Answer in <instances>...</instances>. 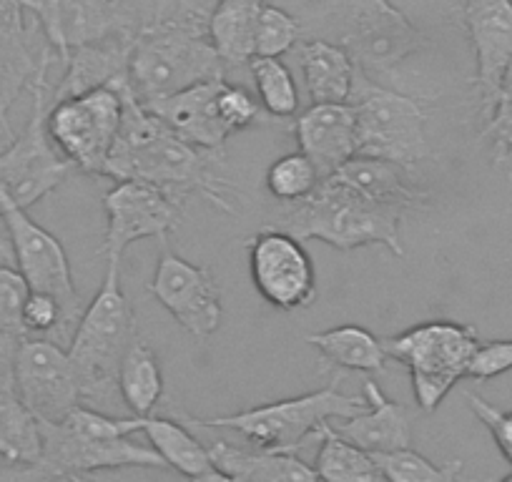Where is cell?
<instances>
[{
	"instance_id": "1",
	"label": "cell",
	"mask_w": 512,
	"mask_h": 482,
	"mask_svg": "<svg viewBox=\"0 0 512 482\" xmlns=\"http://www.w3.org/2000/svg\"><path fill=\"white\" fill-rule=\"evenodd\" d=\"M214 161V151L181 139L134 96V88L126 91L121 129L108 156V179L159 186L181 204L196 194L216 209L234 214L236 206L229 199L231 186L224 176L216 174Z\"/></svg>"
},
{
	"instance_id": "2",
	"label": "cell",
	"mask_w": 512,
	"mask_h": 482,
	"mask_svg": "<svg viewBox=\"0 0 512 482\" xmlns=\"http://www.w3.org/2000/svg\"><path fill=\"white\" fill-rule=\"evenodd\" d=\"M224 76L226 66L211 43L209 16L201 8L181 3L174 13L136 31L128 78L144 106Z\"/></svg>"
},
{
	"instance_id": "3",
	"label": "cell",
	"mask_w": 512,
	"mask_h": 482,
	"mask_svg": "<svg viewBox=\"0 0 512 482\" xmlns=\"http://www.w3.org/2000/svg\"><path fill=\"white\" fill-rule=\"evenodd\" d=\"M405 211L367 199L332 179H324L312 196L297 201L274 221L272 229H282L294 239H317L352 252L362 247H384L395 257H405L400 226Z\"/></svg>"
},
{
	"instance_id": "4",
	"label": "cell",
	"mask_w": 512,
	"mask_h": 482,
	"mask_svg": "<svg viewBox=\"0 0 512 482\" xmlns=\"http://www.w3.org/2000/svg\"><path fill=\"white\" fill-rule=\"evenodd\" d=\"M134 339L136 314L118 282V267L108 264L106 279L78 317L68 344L83 405H111L118 392V367Z\"/></svg>"
},
{
	"instance_id": "5",
	"label": "cell",
	"mask_w": 512,
	"mask_h": 482,
	"mask_svg": "<svg viewBox=\"0 0 512 482\" xmlns=\"http://www.w3.org/2000/svg\"><path fill=\"white\" fill-rule=\"evenodd\" d=\"M339 385H342V375H337V380L329 382L322 390L289 397V400L269 402V405L219 417L179 415V420L199 427H214V430H234L254 442L259 450L297 452L332 420H349L367 410L364 397L344 395Z\"/></svg>"
},
{
	"instance_id": "6",
	"label": "cell",
	"mask_w": 512,
	"mask_h": 482,
	"mask_svg": "<svg viewBox=\"0 0 512 482\" xmlns=\"http://www.w3.org/2000/svg\"><path fill=\"white\" fill-rule=\"evenodd\" d=\"M387 357L407 367L417 405L435 412L462 377L470 375L480 337L475 327L452 319H432L382 339Z\"/></svg>"
},
{
	"instance_id": "7",
	"label": "cell",
	"mask_w": 512,
	"mask_h": 482,
	"mask_svg": "<svg viewBox=\"0 0 512 482\" xmlns=\"http://www.w3.org/2000/svg\"><path fill=\"white\" fill-rule=\"evenodd\" d=\"M349 103L357 118V156L395 161L407 169L430 156L427 113L417 98L379 86L357 66Z\"/></svg>"
},
{
	"instance_id": "8",
	"label": "cell",
	"mask_w": 512,
	"mask_h": 482,
	"mask_svg": "<svg viewBox=\"0 0 512 482\" xmlns=\"http://www.w3.org/2000/svg\"><path fill=\"white\" fill-rule=\"evenodd\" d=\"M53 58L58 56L48 58L31 83L33 108L26 129L0 151V189L21 209H31L46 199L68 181L73 171H78L73 161L58 154V146L48 134V68Z\"/></svg>"
},
{
	"instance_id": "9",
	"label": "cell",
	"mask_w": 512,
	"mask_h": 482,
	"mask_svg": "<svg viewBox=\"0 0 512 482\" xmlns=\"http://www.w3.org/2000/svg\"><path fill=\"white\" fill-rule=\"evenodd\" d=\"M126 91H131V83L53 101L48 111V134L58 151L83 174L106 176L108 156L123 121Z\"/></svg>"
},
{
	"instance_id": "10",
	"label": "cell",
	"mask_w": 512,
	"mask_h": 482,
	"mask_svg": "<svg viewBox=\"0 0 512 482\" xmlns=\"http://www.w3.org/2000/svg\"><path fill=\"white\" fill-rule=\"evenodd\" d=\"M43 455L36 467H26L28 482H66L101 470L121 467H166L154 447H144L131 437L101 440L71 430L63 422H41Z\"/></svg>"
},
{
	"instance_id": "11",
	"label": "cell",
	"mask_w": 512,
	"mask_h": 482,
	"mask_svg": "<svg viewBox=\"0 0 512 482\" xmlns=\"http://www.w3.org/2000/svg\"><path fill=\"white\" fill-rule=\"evenodd\" d=\"M425 43L415 23L390 0H344V33L339 46L374 78L390 73Z\"/></svg>"
},
{
	"instance_id": "12",
	"label": "cell",
	"mask_w": 512,
	"mask_h": 482,
	"mask_svg": "<svg viewBox=\"0 0 512 482\" xmlns=\"http://www.w3.org/2000/svg\"><path fill=\"white\" fill-rule=\"evenodd\" d=\"M11 377L21 400L41 422H61L83 405L68 349L46 337H23L11 349Z\"/></svg>"
},
{
	"instance_id": "13",
	"label": "cell",
	"mask_w": 512,
	"mask_h": 482,
	"mask_svg": "<svg viewBox=\"0 0 512 482\" xmlns=\"http://www.w3.org/2000/svg\"><path fill=\"white\" fill-rule=\"evenodd\" d=\"M0 201H3V221H6L8 236H11L18 272L23 274L31 292L53 294L66 309L68 324L76 329L83 307L81 294L73 284L66 249L58 241V236L36 224L28 216V209H21L3 189H0Z\"/></svg>"
},
{
	"instance_id": "14",
	"label": "cell",
	"mask_w": 512,
	"mask_h": 482,
	"mask_svg": "<svg viewBox=\"0 0 512 482\" xmlns=\"http://www.w3.org/2000/svg\"><path fill=\"white\" fill-rule=\"evenodd\" d=\"M256 292L282 312H299L317 299V272L304 244L282 229L264 226L246 244Z\"/></svg>"
},
{
	"instance_id": "15",
	"label": "cell",
	"mask_w": 512,
	"mask_h": 482,
	"mask_svg": "<svg viewBox=\"0 0 512 482\" xmlns=\"http://www.w3.org/2000/svg\"><path fill=\"white\" fill-rule=\"evenodd\" d=\"M103 209L108 216L103 254L108 264L121 267L123 254L136 241H169L171 231L179 226L184 204L161 191L159 186L144 181H118L103 196Z\"/></svg>"
},
{
	"instance_id": "16",
	"label": "cell",
	"mask_w": 512,
	"mask_h": 482,
	"mask_svg": "<svg viewBox=\"0 0 512 482\" xmlns=\"http://www.w3.org/2000/svg\"><path fill=\"white\" fill-rule=\"evenodd\" d=\"M149 292L181 324V329L201 342L221 327L224 307L216 279L206 267L186 262L184 257L171 252L169 241H164V252L156 262Z\"/></svg>"
},
{
	"instance_id": "17",
	"label": "cell",
	"mask_w": 512,
	"mask_h": 482,
	"mask_svg": "<svg viewBox=\"0 0 512 482\" xmlns=\"http://www.w3.org/2000/svg\"><path fill=\"white\" fill-rule=\"evenodd\" d=\"M36 16L48 46L61 61L81 46L134 31L131 13L118 0H23Z\"/></svg>"
},
{
	"instance_id": "18",
	"label": "cell",
	"mask_w": 512,
	"mask_h": 482,
	"mask_svg": "<svg viewBox=\"0 0 512 482\" xmlns=\"http://www.w3.org/2000/svg\"><path fill=\"white\" fill-rule=\"evenodd\" d=\"M465 26L475 53L482 121H487L512 63V0H465Z\"/></svg>"
},
{
	"instance_id": "19",
	"label": "cell",
	"mask_w": 512,
	"mask_h": 482,
	"mask_svg": "<svg viewBox=\"0 0 512 482\" xmlns=\"http://www.w3.org/2000/svg\"><path fill=\"white\" fill-rule=\"evenodd\" d=\"M299 151L317 166L322 181L357 156L352 103H312L294 121Z\"/></svg>"
},
{
	"instance_id": "20",
	"label": "cell",
	"mask_w": 512,
	"mask_h": 482,
	"mask_svg": "<svg viewBox=\"0 0 512 482\" xmlns=\"http://www.w3.org/2000/svg\"><path fill=\"white\" fill-rule=\"evenodd\" d=\"M221 83H224V78L196 83V86L174 93L164 101L149 103L146 108L156 113L184 141L199 146V149L221 154L231 136L219 113V103H216Z\"/></svg>"
},
{
	"instance_id": "21",
	"label": "cell",
	"mask_w": 512,
	"mask_h": 482,
	"mask_svg": "<svg viewBox=\"0 0 512 482\" xmlns=\"http://www.w3.org/2000/svg\"><path fill=\"white\" fill-rule=\"evenodd\" d=\"M136 31L118 33L106 41L81 46L68 53L66 73L53 91V101L61 98L81 96V93L96 91V88H118L131 83L128 68H131V53H134Z\"/></svg>"
},
{
	"instance_id": "22",
	"label": "cell",
	"mask_w": 512,
	"mask_h": 482,
	"mask_svg": "<svg viewBox=\"0 0 512 482\" xmlns=\"http://www.w3.org/2000/svg\"><path fill=\"white\" fill-rule=\"evenodd\" d=\"M364 400L367 410L349 420H334V432L372 455H390L412 447L410 412L400 402L384 395L374 380H364Z\"/></svg>"
},
{
	"instance_id": "23",
	"label": "cell",
	"mask_w": 512,
	"mask_h": 482,
	"mask_svg": "<svg viewBox=\"0 0 512 482\" xmlns=\"http://www.w3.org/2000/svg\"><path fill=\"white\" fill-rule=\"evenodd\" d=\"M327 179L379 201V204L395 206L400 211L425 209L430 204V194L417 181L415 169L395 164V161L374 159V156H354L342 169L334 171Z\"/></svg>"
},
{
	"instance_id": "24",
	"label": "cell",
	"mask_w": 512,
	"mask_h": 482,
	"mask_svg": "<svg viewBox=\"0 0 512 482\" xmlns=\"http://www.w3.org/2000/svg\"><path fill=\"white\" fill-rule=\"evenodd\" d=\"M216 470L226 472L234 482H322L314 465H307L297 452L246 450L226 440L209 445Z\"/></svg>"
},
{
	"instance_id": "25",
	"label": "cell",
	"mask_w": 512,
	"mask_h": 482,
	"mask_svg": "<svg viewBox=\"0 0 512 482\" xmlns=\"http://www.w3.org/2000/svg\"><path fill=\"white\" fill-rule=\"evenodd\" d=\"M299 63H302L304 86H307L312 103H349L357 78V63L339 43L312 41L299 46Z\"/></svg>"
},
{
	"instance_id": "26",
	"label": "cell",
	"mask_w": 512,
	"mask_h": 482,
	"mask_svg": "<svg viewBox=\"0 0 512 482\" xmlns=\"http://www.w3.org/2000/svg\"><path fill=\"white\" fill-rule=\"evenodd\" d=\"M43 455V427L13 387L11 365L0 375V460L36 467Z\"/></svg>"
},
{
	"instance_id": "27",
	"label": "cell",
	"mask_w": 512,
	"mask_h": 482,
	"mask_svg": "<svg viewBox=\"0 0 512 482\" xmlns=\"http://www.w3.org/2000/svg\"><path fill=\"white\" fill-rule=\"evenodd\" d=\"M304 342L312 344L322 354L324 365L334 367V370L382 375L387 370V359H390L384 352L382 339L357 324H339L327 332L307 334Z\"/></svg>"
},
{
	"instance_id": "28",
	"label": "cell",
	"mask_w": 512,
	"mask_h": 482,
	"mask_svg": "<svg viewBox=\"0 0 512 482\" xmlns=\"http://www.w3.org/2000/svg\"><path fill=\"white\" fill-rule=\"evenodd\" d=\"M267 0H216L209 13V38L226 68L249 66L254 58V33Z\"/></svg>"
},
{
	"instance_id": "29",
	"label": "cell",
	"mask_w": 512,
	"mask_h": 482,
	"mask_svg": "<svg viewBox=\"0 0 512 482\" xmlns=\"http://www.w3.org/2000/svg\"><path fill=\"white\" fill-rule=\"evenodd\" d=\"M118 395L136 417H149L164 395V375L154 349L136 337L118 367Z\"/></svg>"
},
{
	"instance_id": "30",
	"label": "cell",
	"mask_w": 512,
	"mask_h": 482,
	"mask_svg": "<svg viewBox=\"0 0 512 482\" xmlns=\"http://www.w3.org/2000/svg\"><path fill=\"white\" fill-rule=\"evenodd\" d=\"M317 440L319 452L314 470L322 482H387L377 455L344 440L339 432H334L332 422L322 427Z\"/></svg>"
},
{
	"instance_id": "31",
	"label": "cell",
	"mask_w": 512,
	"mask_h": 482,
	"mask_svg": "<svg viewBox=\"0 0 512 482\" xmlns=\"http://www.w3.org/2000/svg\"><path fill=\"white\" fill-rule=\"evenodd\" d=\"M141 432H144L146 440L151 442V447L159 452V457L166 462V467H174L181 475L194 477L214 467L209 447H206L204 442L196 440V437L181 425L179 417H176V420L151 415L141 417Z\"/></svg>"
},
{
	"instance_id": "32",
	"label": "cell",
	"mask_w": 512,
	"mask_h": 482,
	"mask_svg": "<svg viewBox=\"0 0 512 482\" xmlns=\"http://www.w3.org/2000/svg\"><path fill=\"white\" fill-rule=\"evenodd\" d=\"M51 56H56L51 46L33 51V28L26 23L23 0H0V66L33 81Z\"/></svg>"
},
{
	"instance_id": "33",
	"label": "cell",
	"mask_w": 512,
	"mask_h": 482,
	"mask_svg": "<svg viewBox=\"0 0 512 482\" xmlns=\"http://www.w3.org/2000/svg\"><path fill=\"white\" fill-rule=\"evenodd\" d=\"M251 78H254L256 98L262 103L264 113L272 118H297L299 116V88L292 71L279 58L254 56L249 61Z\"/></svg>"
},
{
	"instance_id": "34",
	"label": "cell",
	"mask_w": 512,
	"mask_h": 482,
	"mask_svg": "<svg viewBox=\"0 0 512 482\" xmlns=\"http://www.w3.org/2000/svg\"><path fill=\"white\" fill-rule=\"evenodd\" d=\"M264 184H267V191L277 201L297 204V201H304L317 191V186L322 184V176H319L317 166L302 151H292V154L279 156L269 166Z\"/></svg>"
},
{
	"instance_id": "35",
	"label": "cell",
	"mask_w": 512,
	"mask_h": 482,
	"mask_svg": "<svg viewBox=\"0 0 512 482\" xmlns=\"http://www.w3.org/2000/svg\"><path fill=\"white\" fill-rule=\"evenodd\" d=\"M387 482H487V480H467L462 477L465 462L450 460L447 465H435L425 455L407 450L390 452V455H377Z\"/></svg>"
},
{
	"instance_id": "36",
	"label": "cell",
	"mask_w": 512,
	"mask_h": 482,
	"mask_svg": "<svg viewBox=\"0 0 512 482\" xmlns=\"http://www.w3.org/2000/svg\"><path fill=\"white\" fill-rule=\"evenodd\" d=\"M299 21L279 6L264 3L259 21H256L254 33V56L264 58H282L284 53L292 51L299 41Z\"/></svg>"
},
{
	"instance_id": "37",
	"label": "cell",
	"mask_w": 512,
	"mask_h": 482,
	"mask_svg": "<svg viewBox=\"0 0 512 482\" xmlns=\"http://www.w3.org/2000/svg\"><path fill=\"white\" fill-rule=\"evenodd\" d=\"M31 294L23 274L18 269L0 264V342L16 347L23 337H28L23 327V307Z\"/></svg>"
},
{
	"instance_id": "38",
	"label": "cell",
	"mask_w": 512,
	"mask_h": 482,
	"mask_svg": "<svg viewBox=\"0 0 512 482\" xmlns=\"http://www.w3.org/2000/svg\"><path fill=\"white\" fill-rule=\"evenodd\" d=\"M216 103H219V113L231 134H239V131L262 124V118H264L262 103H259V98L251 96L244 86H234V83L224 81L219 86Z\"/></svg>"
},
{
	"instance_id": "39",
	"label": "cell",
	"mask_w": 512,
	"mask_h": 482,
	"mask_svg": "<svg viewBox=\"0 0 512 482\" xmlns=\"http://www.w3.org/2000/svg\"><path fill=\"white\" fill-rule=\"evenodd\" d=\"M23 327L28 337H43L51 332L66 334L71 324H68L66 309L53 294L31 292L23 307Z\"/></svg>"
},
{
	"instance_id": "40",
	"label": "cell",
	"mask_w": 512,
	"mask_h": 482,
	"mask_svg": "<svg viewBox=\"0 0 512 482\" xmlns=\"http://www.w3.org/2000/svg\"><path fill=\"white\" fill-rule=\"evenodd\" d=\"M465 400L467 405H470V410L475 412L477 420L487 427V432L492 435L495 445L500 447L505 460L512 465V412H505L500 410V407L490 405V402L482 400L475 392H465Z\"/></svg>"
},
{
	"instance_id": "41",
	"label": "cell",
	"mask_w": 512,
	"mask_h": 482,
	"mask_svg": "<svg viewBox=\"0 0 512 482\" xmlns=\"http://www.w3.org/2000/svg\"><path fill=\"white\" fill-rule=\"evenodd\" d=\"M512 370V339H490V342H480L475 359L470 365L472 380H495V377L505 375Z\"/></svg>"
},
{
	"instance_id": "42",
	"label": "cell",
	"mask_w": 512,
	"mask_h": 482,
	"mask_svg": "<svg viewBox=\"0 0 512 482\" xmlns=\"http://www.w3.org/2000/svg\"><path fill=\"white\" fill-rule=\"evenodd\" d=\"M482 136L492 141V149L495 151L512 144V63L505 73V81H502V91L500 98H497L495 111L485 121Z\"/></svg>"
},
{
	"instance_id": "43",
	"label": "cell",
	"mask_w": 512,
	"mask_h": 482,
	"mask_svg": "<svg viewBox=\"0 0 512 482\" xmlns=\"http://www.w3.org/2000/svg\"><path fill=\"white\" fill-rule=\"evenodd\" d=\"M33 81L18 76V73L8 71V68L0 66V134L11 136V124H8V113H11L13 103L18 101L26 88H31Z\"/></svg>"
},
{
	"instance_id": "44",
	"label": "cell",
	"mask_w": 512,
	"mask_h": 482,
	"mask_svg": "<svg viewBox=\"0 0 512 482\" xmlns=\"http://www.w3.org/2000/svg\"><path fill=\"white\" fill-rule=\"evenodd\" d=\"M189 482H234V480H231V477L226 475V472H221V470H216V467H211V470L201 472V475L189 477Z\"/></svg>"
},
{
	"instance_id": "45",
	"label": "cell",
	"mask_w": 512,
	"mask_h": 482,
	"mask_svg": "<svg viewBox=\"0 0 512 482\" xmlns=\"http://www.w3.org/2000/svg\"><path fill=\"white\" fill-rule=\"evenodd\" d=\"M497 164H505V166H512V151H507V154H502L500 159H497Z\"/></svg>"
},
{
	"instance_id": "46",
	"label": "cell",
	"mask_w": 512,
	"mask_h": 482,
	"mask_svg": "<svg viewBox=\"0 0 512 482\" xmlns=\"http://www.w3.org/2000/svg\"><path fill=\"white\" fill-rule=\"evenodd\" d=\"M66 482H91V480H86V477H73V480H66Z\"/></svg>"
},
{
	"instance_id": "47",
	"label": "cell",
	"mask_w": 512,
	"mask_h": 482,
	"mask_svg": "<svg viewBox=\"0 0 512 482\" xmlns=\"http://www.w3.org/2000/svg\"><path fill=\"white\" fill-rule=\"evenodd\" d=\"M500 482H512V475H505Z\"/></svg>"
},
{
	"instance_id": "48",
	"label": "cell",
	"mask_w": 512,
	"mask_h": 482,
	"mask_svg": "<svg viewBox=\"0 0 512 482\" xmlns=\"http://www.w3.org/2000/svg\"><path fill=\"white\" fill-rule=\"evenodd\" d=\"M0 219H3V201H0Z\"/></svg>"
}]
</instances>
